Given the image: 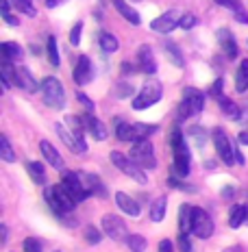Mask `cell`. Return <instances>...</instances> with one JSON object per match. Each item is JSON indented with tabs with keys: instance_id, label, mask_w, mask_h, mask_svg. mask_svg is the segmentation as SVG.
I'll use <instances>...</instances> for the list:
<instances>
[{
	"instance_id": "6da1fadb",
	"label": "cell",
	"mask_w": 248,
	"mask_h": 252,
	"mask_svg": "<svg viewBox=\"0 0 248 252\" xmlns=\"http://www.w3.org/2000/svg\"><path fill=\"white\" fill-rule=\"evenodd\" d=\"M44 198H46V202H48V207L52 209V213H55L57 218H61L63 222H68L66 215H70L76 207V200L70 196V191L63 185H52V187H46Z\"/></svg>"
},
{
	"instance_id": "7a4b0ae2",
	"label": "cell",
	"mask_w": 248,
	"mask_h": 252,
	"mask_svg": "<svg viewBox=\"0 0 248 252\" xmlns=\"http://www.w3.org/2000/svg\"><path fill=\"white\" fill-rule=\"evenodd\" d=\"M172 152H174V159H172V176L174 178H187L189 174V148L183 139L181 128H174L172 130V139H170Z\"/></svg>"
},
{
	"instance_id": "3957f363",
	"label": "cell",
	"mask_w": 248,
	"mask_h": 252,
	"mask_svg": "<svg viewBox=\"0 0 248 252\" xmlns=\"http://www.w3.org/2000/svg\"><path fill=\"white\" fill-rule=\"evenodd\" d=\"M157 130H159V126L146 124V122H137V124L118 122V126H115V137L120 141H144L152 133H157Z\"/></svg>"
},
{
	"instance_id": "277c9868",
	"label": "cell",
	"mask_w": 248,
	"mask_h": 252,
	"mask_svg": "<svg viewBox=\"0 0 248 252\" xmlns=\"http://www.w3.org/2000/svg\"><path fill=\"white\" fill-rule=\"evenodd\" d=\"M41 98H44V102L48 104L50 109H55V111H61L63 107H66V92H63V85L59 83V78L55 76H48L41 81Z\"/></svg>"
},
{
	"instance_id": "5b68a950",
	"label": "cell",
	"mask_w": 248,
	"mask_h": 252,
	"mask_svg": "<svg viewBox=\"0 0 248 252\" xmlns=\"http://www.w3.org/2000/svg\"><path fill=\"white\" fill-rule=\"evenodd\" d=\"M163 96V87L159 81H155V78H150V81H146L144 85H142L140 94L133 98V109L135 111H142V109H148L152 107L155 102H159Z\"/></svg>"
},
{
	"instance_id": "8992f818",
	"label": "cell",
	"mask_w": 248,
	"mask_h": 252,
	"mask_svg": "<svg viewBox=\"0 0 248 252\" xmlns=\"http://www.w3.org/2000/svg\"><path fill=\"white\" fill-rule=\"evenodd\" d=\"M205 107V96L203 92H198V89L194 87H185L183 89V100L178 104V120H185L187 115H196L203 111Z\"/></svg>"
},
{
	"instance_id": "52a82bcc",
	"label": "cell",
	"mask_w": 248,
	"mask_h": 252,
	"mask_svg": "<svg viewBox=\"0 0 248 252\" xmlns=\"http://www.w3.org/2000/svg\"><path fill=\"white\" fill-rule=\"evenodd\" d=\"M111 161H113V165L118 167V170H122L126 176L133 178V181H137L140 185H146V183H148V178H146V174H144V167L137 165L133 159H129V157L122 155V152L113 150L111 152Z\"/></svg>"
},
{
	"instance_id": "ba28073f",
	"label": "cell",
	"mask_w": 248,
	"mask_h": 252,
	"mask_svg": "<svg viewBox=\"0 0 248 252\" xmlns=\"http://www.w3.org/2000/svg\"><path fill=\"white\" fill-rule=\"evenodd\" d=\"M131 159H133L137 165L144 167V170H155V167H157L155 148H152V144L148 139L137 141L133 148H131Z\"/></svg>"
},
{
	"instance_id": "9c48e42d",
	"label": "cell",
	"mask_w": 248,
	"mask_h": 252,
	"mask_svg": "<svg viewBox=\"0 0 248 252\" xmlns=\"http://www.w3.org/2000/svg\"><path fill=\"white\" fill-rule=\"evenodd\" d=\"M192 233L198 239H209L213 235V220L200 207H192Z\"/></svg>"
},
{
	"instance_id": "30bf717a",
	"label": "cell",
	"mask_w": 248,
	"mask_h": 252,
	"mask_svg": "<svg viewBox=\"0 0 248 252\" xmlns=\"http://www.w3.org/2000/svg\"><path fill=\"white\" fill-rule=\"evenodd\" d=\"M55 130H57V135H59V139L74 152V155H83V152L87 150V144L81 133H74L72 128H68V126H63V124H55Z\"/></svg>"
},
{
	"instance_id": "8fae6325",
	"label": "cell",
	"mask_w": 248,
	"mask_h": 252,
	"mask_svg": "<svg viewBox=\"0 0 248 252\" xmlns=\"http://www.w3.org/2000/svg\"><path fill=\"white\" fill-rule=\"evenodd\" d=\"M213 144H215V150H218V157L224 161L226 165L237 163L235 148H233V144H231V139L226 137V133L222 128H213Z\"/></svg>"
},
{
	"instance_id": "7c38bea8",
	"label": "cell",
	"mask_w": 248,
	"mask_h": 252,
	"mask_svg": "<svg viewBox=\"0 0 248 252\" xmlns=\"http://www.w3.org/2000/svg\"><path fill=\"white\" fill-rule=\"evenodd\" d=\"M100 224H103L105 235H107V237H111L113 241H126V239H129L126 224L122 222V218H118V215H105Z\"/></svg>"
},
{
	"instance_id": "4fadbf2b",
	"label": "cell",
	"mask_w": 248,
	"mask_h": 252,
	"mask_svg": "<svg viewBox=\"0 0 248 252\" xmlns=\"http://www.w3.org/2000/svg\"><path fill=\"white\" fill-rule=\"evenodd\" d=\"M61 185L70 191V196L74 198L76 202H83L85 198H89V191L83 187L81 178H78V172H63L61 176Z\"/></svg>"
},
{
	"instance_id": "5bb4252c",
	"label": "cell",
	"mask_w": 248,
	"mask_h": 252,
	"mask_svg": "<svg viewBox=\"0 0 248 252\" xmlns=\"http://www.w3.org/2000/svg\"><path fill=\"white\" fill-rule=\"evenodd\" d=\"M177 26H181V13L174 9V11H166V13H161L159 18H155L152 20V24H150V29L155 31V33H163V35H168V33H172Z\"/></svg>"
},
{
	"instance_id": "9a60e30c",
	"label": "cell",
	"mask_w": 248,
	"mask_h": 252,
	"mask_svg": "<svg viewBox=\"0 0 248 252\" xmlns=\"http://www.w3.org/2000/svg\"><path fill=\"white\" fill-rule=\"evenodd\" d=\"M78 178H81L83 187L89 191V196H98V198H107V187L100 181V176L89 174V172H78Z\"/></svg>"
},
{
	"instance_id": "2e32d148",
	"label": "cell",
	"mask_w": 248,
	"mask_h": 252,
	"mask_svg": "<svg viewBox=\"0 0 248 252\" xmlns=\"http://www.w3.org/2000/svg\"><path fill=\"white\" fill-rule=\"evenodd\" d=\"M92 78H94L92 61H89L87 55H81L76 61V67H74V83L76 85H87Z\"/></svg>"
},
{
	"instance_id": "e0dca14e",
	"label": "cell",
	"mask_w": 248,
	"mask_h": 252,
	"mask_svg": "<svg viewBox=\"0 0 248 252\" xmlns=\"http://www.w3.org/2000/svg\"><path fill=\"white\" fill-rule=\"evenodd\" d=\"M115 204H118L120 211L126 213V215H131V218H137V215L142 213V204L137 200H133V198H131L129 193H124V191L115 193Z\"/></svg>"
},
{
	"instance_id": "ac0fdd59",
	"label": "cell",
	"mask_w": 248,
	"mask_h": 252,
	"mask_svg": "<svg viewBox=\"0 0 248 252\" xmlns=\"http://www.w3.org/2000/svg\"><path fill=\"white\" fill-rule=\"evenodd\" d=\"M137 63H140V70L144 72V74L152 76L157 72V61H155V57H152L150 46H140V50H137Z\"/></svg>"
},
{
	"instance_id": "d6986e66",
	"label": "cell",
	"mask_w": 248,
	"mask_h": 252,
	"mask_svg": "<svg viewBox=\"0 0 248 252\" xmlns=\"http://www.w3.org/2000/svg\"><path fill=\"white\" fill-rule=\"evenodd\" d=\"M15 85L20 89H24V92H29V94H35L37 89H41V85H37L35 76L31 74L26 67H15Z\"/></svg>"
},
{
	"instance_id": "ffe728a7",
	"label": "cell",
	"mask_w": 248,
	"mask_h": 252,
	"mask_svg": "<svg viewBox=\"0 0 248 252\" xmlns=\"http://www.w3.org/2000/svg\"><path fill=\"white\" fill-rule=\"evenodd\" d=\"M218 41H220V48L224 50L226 59H235L237 57V44L233 39V33L229 29H220L218 31Z\"/></svg>"
},
{
	"instance_id": "44dd1931",
	"label": "cell",
	"mask_w": 248,
	"mask_h": 252,
	"mask_svg": "<svg viewBox=\"0 0 248 252\" xmlns=\"http://www.w3.org/2000/svg\"><path fill=\"white\" fill-rule=\"evenodd\" d=\"M39 150H41V155H44V159L48 161L55 170H63V157L57 152V148L50 144V141H41Z\"/></svg>"
},
{
	"instance_id": "7402d4cb",
	"label": "cell",
	"mask_w": 248,
	"mask_h": 252,
	"mask_svg": "<svg viewBox=\"0 0 248 252\" xmlns=\"http://www.w3.org/2000/svg\"><path fill=\"white\" fill-rule=\"evenodd\" d=\"M85 126H87V130L92 133V137L94 139H98V141H103V139H107V126H105L103 122H100L98 118H94L92 113H87L85 115Z\"/></svg>"
},
{
	"instance_id": "603a6c76",
	"label": "cell",
	"mask_w": 248,
	"mask_h": 252,
	"mask_svg": "<svg viewBox=\"0 0 248 252\" xmlns=\"http://www.w3.org/2000/svg\"><path fill=\"white\" fill-rule=\"evenodd\" d=\"M111 2L115 4V9H118V13H122V18L126 20V22H131L133 26H137L142 22V15L135 11L133 7H129V4L124 2V0H111Z\"/></svg>"
},
{
	"instance_id": "cb8c5ba5",
	"label": "cell",
	"mask_w": 248,
	"mask_h": 252,
	"mask_svg": "<svg viewBox=\"0 0 248 252\" xmlns=\"http://www.w3.org/2000/svg\"><path fill=\"white\" fill-rule=\"evenodd\" d=\"M218 104H220V111H222V115H226L229 120H240L242 118V107H237V104L231 100V98H224L220 96L218 98Z\"/></svg>"
},
{
	"instance_id": "d4e9b609",
	"label": "cell",
	"mask_w": 248,
	"mask_h": 252,
	"mask_svg": "<svg viewBox=\"0 0 248 252\" xmlns=\"http://www.w3.org/2000/svg\"><path fill=\"white\" fill-rule=\"evenodd\" d=\"M246 215H248V207L244 204H233L231 207V215H229V226L231 228H237L246 222Z\"/></svg>"
},
{
	"instance_id": "484cf974",
	"label": "cell",
	"mask_w": 248,
	"mask_h": 252,
	"mask_svg": "<svg viewBox=\"0 0 248 252\" xmlns=\"http://www.w3.org/2000/svg\"><path fill=\"white\" fill-rule=\"evenodd\" d=\"M178 228H181L183 235L192 233V207L189 204H181V209H178Z\"/></svg>"
},
{
	"instance_id": "4316f807",
	"label": "cell",
	"mask_w": 248,
	"mask_h": 252,
	"mask_svg": "<svg viewBox=\"0 0 248 252\" xmlns=\"http://www.w3.org/2000/svg\"><path fill=\"white\" fill-rule=\"evenodd\" d=\"M235 89L240 94L248 92V61H242L240 67H237V74H235Z\"/></svg>"
},
{
	"instance_id": "83f0119b",
	"label": "cell",
	"mask_w": 248,
	"mask_h": 252,
	"mask_svg": "<svg viewBox=\"0 0 248 252\" xmlns=\"http://www.w3.org/2000/svg\"><path fill=\"white\" fill-rule=\"evenodd\" d=\"M11 78L15 81V67L11 65V61H2L0 65V81H2V92H7L11 85Z\"/></svg>"
},
{
	"instance_id": "f1b7e54d",
	"label": "cell",
	"mask_w": 248,
	"mask_h": 252,
	"mask_svg": "<svg viewBox=\"0 0 248 252\" xmlns=\"http://www.w3.org/2000/svg\"><path fill=\"white\" fill-rule=\"evenodd\" d=\"M0 52H2V61H13V59H18V57H22V48H20L18 44H13V41L0 44Z\"/></svg>"
},
{
	"instance_id": "f546056e",
	"label": "cell",
	"mask_w": 248,
	"mask_h": 252,
	"mask_svg": "<svg viewBox=\"0 0 248 252\" xmlns=\"http://www.w3.org/2000/svg\"><path fill=\"white\" fill-rule=\"evenodd\" d=\"M166 204H168L166 196H159L155 202H152V209H150V220L152 222H161V220L166 218Z\"/></svg>"
},
{
	"instance_id": "4dcf8cb0",
	"label": "cell",
	"mask_w": 248,
	"mask_h": 252,
	"mask_svg": "<svg viewBox=\"0 0 248 252\" xmlns=\"http://www.w3.org/2000/svg\"><path fill=\"white\" fill-rule=\"evenodd\" d=\"M26 172H29V176L33 178L37 185H44L46 183V172H44V167H41V163H37V161H29V163H26Z\"/></svg>"
},
{
	"instance_id": "1f68e13d",
	"label": "cell",
	"mask_w": 248,
	"mask_h": 252,
	"mask_svg": "<svg viewBox=\"0 0 248 252\" xmlns=\"http://www.w3.org/2000/svg\"><path fill=\"white\" fill-rule=\"evenodd\" d=\"M0 159L7 161V163H13L15 161V152L11 148V144H9L7 135H0Z\"/></svg>"
},
{
	"instance_id": "d6a6232c",
	"label": "cell",
	"mask_w": 248,
	"mask_h": 252,
	"mask_svg": "<svg viewBox=\"0 0 248 252\" xmlns=\"http://www.w3.org/2000/svg\"><path fill=\"white\" fill-rule=\"evenodd\" d=\"M100 48H103L105 52H115L120 48V41L111 33H103L100 35Z\"/></svg>"
},
{
	"instance_id": "836d02e7",
	"label": "cell",
	"mask_w": 248,
	"mask_h": 252,
	"mask_svg": "<svg viewBox=\"0 0 248 252\" xmlns=\"http://www.w3.org/2000/svg\"><path fill=\"white\" fill-rule=\"evenodd\" d=\"M166 52L170 55V61H172L177 67H183V65H185V59H183V55H181V50H178L177 44H172V41H166Z\"/></svg>"
},
{
	"instance_id": "e575fe53",
	"label": "cell",
	"mask_w": 248,
	"mask_h": 252,
	"mask_svg": "<svg viewBox=\"0 0 248 252\" xmlns=\"http://www.w3.org/2000/svg\"><path fill=\"white\" fill-rule=\"evenodd\" d=\"M11 2L18 11H22L24 15H29V18H35V15H37V9L33 7V0H11Z\"/></svg>"
},
{
	"instance_id": "d590c367",
	"label": "cell",
	"mask_w": 248,
	"mask_h": 252,
	"mask_svg": "<svg viewBox=\"0 0 248 252\" xmlns=\"http://www.w3.org/2000/svg\"><path fill=\"white\" fill-rule=\"evenodd\" d=\"M126 246H129L131 252H144L148 244H146V237H142V235H129Z\"/></svg>"
},
{
	"instance_id": "8d00e7d4",
	"label": "cell",
	"mask_w": 248,
	"mask_h": 252,
	"mask_svg": "<svg viewBox=\"0 0 248 252\" xmlns=\"http://www.w3.org/2000/svg\"><path fill=\"white\" fill-rule=\"evenodd\" d=\"M48 61L52 63V65H59V50H57V39L52 37H48Z\"/></svg>"
},
{
	"instance_id": "74e56055",
	"label": "cell",
	"mask_w": 248,
	"mask_h": 252,
	"mask_svg": "<svg viewBox=\"0 0 248 252\" xmlns=\"http://www.w3.org/2000/svg\"><path fill=\"white\" fill-rule=\"evenodd\" d=\"M85 239H87V244L96 246V244H100V239H103V233H100L96 226H87V230H85Z\"/></svg>"
},
{
	"instance_id": "f35d334b",
	"label": "cell",
	"mask_w": 248,
	"mask_h": 252,
	"mask_svg": "<svg viewBox=\"0 0 248 252\" xmlns=\"http://www.w3.org/2000/svg\"><path fill=\"white\" fill-rule=\"evenodd\" d=\"M192 139L196 141L198 148H203L205 141H207V135H205V130L200 128V126H192Z\"/></svg>"
},
{
	"instance_id": "ab89813d",
	"label": "cell",
	"mask_w": 248,
	"mask_h": 252,
	"mask_svg": "<svg viewBox=\"0 0 248 252\" xmlns=\"http://www.w3.org/2000/svg\"><path fill=\"white\" fill-rule=\"evenodd\" d=\"M81 33H83V22H76L74 26H72V31H70V44L72 46L81 44Z\"/></svg>"
},
{
	"instance_id": "60d3db41",
	"label": "cell",
	"mask_w": 248,
	"mask_h": 252,
	"mask_svg": "<svg viewBox=\"0 0 248 252\" xmlns=\"http://www.w3.org/2000/svg\"><path fill=\"white\" fill-rule=\"evenodd\" d=\"M22 248H24V252H41V244H39V239H35V237H26Z\"/></svg>"
},
{
	"instance_id": "b9f144b4",
	"label": "cell",
	"mask_w": 248,
	"mask_h": 252,
	"mask_svg": "<svg viewBox=\"0 0 248 252\" xmlns=\"http://www.w3.org/2000/svg\"><path fill=\"white\" fill-rule=\"evenodd\" d=\"M133 92H135V89L131 87L129 83H122V85H118V87H115V96H118V98H129Z\"/></svg>"
},
{
	"instance_id": "7bdbcfd3",
	"label": "cell",
	"mask_w": 248,
	"mask_h": 252,
	"mask_svg": "<svg viewBox=\"0 0 248 252\" xmlns=\"http://www.w3.org/2000/svg\"><path fill=\"white\" fill-rule=\"evenodd\" d=\"M222 87H224V81H222V78H215V83L209 87V96L220 98V96H222Z\"/></svg>"
},
{
	"instance_id": "ee69618b",
	"label": "cell",
	"mask_w": 248,
	"mask_h": 252,
	"mask_svg": "<svg viewBox=\"0 0 248 252\" xmlns=\"http://www.w3.org/2000/svg\"><path fill=\"white\" fill-rule=\"evenodd\" d=\"M196 26V15H192V13H185L181 18V29H185V31H189V29H194Z\"/></svg>"
},
{
	"instance_id": "f6af8a7d",
	"label": "cell",
	"mask_w": 248,
	"mask_h": 252,
	"mask_svg": "<svg viewBox=\"0 0 248 252\" xmlns=\"http://www.w3.org/2000/svg\"><path fill=\"white\" fill-rule=\"evenodd\" d=\"M178 248H181V252H192V241L187 235H178Z\"/></svg>"
},
{
	"instance_id": "bcb514c9",
	"label": "cell",
	"mask_w": 248,
	"mask_h": 252,
	"mask_svg": "<svg viewBox=\"0 0 248 252\" xmlns=\"http://www.w3.org/2000/svg\"><path fill=\"white\" fill-rule=\"evenodd\" d=\"M215 2H218L220 7H229L231 11H237V9H242L240 0H215Z\"/></svg>"
},
{
	"instance_id": "7dc6e473",
	"label": "cell",
	"mask_w": 248,
	"mask_h": 252,
	"mask_svg": "<svg viewBox=\"0 0 248 252\" xmlns=\"http://www.w3.org/2000/svg\"><path fill=\"white\" fill-rule=\"evenodd\" d=\"M78 100H81V104H85V107H87V111L89 113H92L94 111V102L92 100H89V98L85 96V94H83V92H78Z\"/></svg>"
},
{
	"instance_id": "c3c4849f",
	"label": "cell",
	"mask_w": 248,
	"mask_h": 252,
	"mask_svg": "<svg viewBox=\"0 0 248 252\" xmlns=\"http://www.w3.org/2000/svg\"><path fill=\"white\" fill-rule=\"evenodd\" d=\"M233 13H235L237 22H242V24H248V13L244 11V7H242V9H237V11H233Z\"/></svg>"
},
{
	"instance_id": "681fc988",
	"label": "cell",
	"mask_w": 248,
	"mask_h": 252,
	"mask_svg": "<svg viewBox=\"0 0 248 252\" xmlns=\"http://www.w3.org/2000/svg\"><path fill=\"white\" fill-rule=\"evenodd\" d=\"M159 252H174L172 241H170V239H163L161 244H159Z\"/></svg>"
},
{
	"instance_id": "f907efd6",
	"label": "cell",
	"mask_w": 248,
	"mask_h": 252,
	"mask_svg": "<svg viewBox=\"0 0 248 252\" xmlns=\"http://www.w3.org/2000/svg\"><path fill=\"white\" fill-rule=\"evenodd\" d=\"M2 18H4V22H7L9 26H18V24H20V22H18V18H13V15L9 13V11H7V13H2Z\"/></svg>"
},
{
	"instance_id": "816d5d0a",
	"label": "cell",
	"mask_w": 248,
	"mask_h": 252,
	"mask_svg": "<svg viewBox=\"0 0 248 252\" xmlns=\"http://www.w3.org/2000/svg\"><path fill=\"white\" fill-rule=\"evenodd\" d=\"M233 193H235L233 187H224V189H222V198H224V200H233V198H235Z\"/></svg>"
},
{
	"instance_id": "f5cc1de1",
	"label": "cell",
	"mask_w": 248,
	"mask_h": 252,
	"mask_svg": "<svg viewBox=\"0 0 248 252\" xmlns=\"http://www.w3.org/2000/svg\"><path fill=\"white\" fill-rule=\"evenodd\" d=\"M237 139H240V144H242V146H248V130H242L240 137H237Z\"/></svg>"
},
{
	"instance_id": "db71d44e",
	"label": "cell",
	"mask_w": 248,
	"mask_h": 252,
	"mask_svg": "<svg viewBox=\"0 0 248 252\" xmlns=\"http://www.w3.org/2000/svg\"><path fill=\"white\" fill-rule=\"evenodd\" d=\"M235 159H237V163H242V165H244V155H242V150L240 148H235Z\"/></svg>"
},
{
	"instance_id": "11a10c76",
	"label": "cell",
	"mask_w": 248,
	"mask_h": 252,
	"mask_svg": "<svg viewBox=\"0 0 248 252\" xmlns=\"http://www.w3.org/2000/svg\"><path fill=\"white\" fill-rule=\"evenodd\" d=\"M61 2H66V0H46V4H48L50 9H52V7H59Z\"/></svg>"
},
{
	"instance_id": "9f6ffc18",
	"label": "cell",
	"mask_w": 248,
	"mask_h": 252,
	"mask_svg": "<svg viewBox=\"0 0 248 252\" xmlns=\"http://www.w3.org/2000/svg\"><path fill=\"white\" fill-rule=\"evenodd\" d=\"M222 252H244V250H242V246H231V248H226Z\"/></svg>"
},
{
	"instance_id": "6f0895ef",
	"label": "cell",
	"mask_w": 248,
	"mask_h": 252,
	"mask_svg": "<svg viewBox=\"0 0 248 252\" xmlns=\"http://www.w3.org/2000/svg\"><path fill=\"white\" fill-rule=\"evenodd\" d=\"M0 230H2V244H7V226L2 224V226H0Z\"/></svg>"
},
{
	"instance_id": "680465c9",
	"label": "cell",
	"mask_w": 248,
	"mask_h": 252,
	"mask_svg": "<svg viewBox=\"0 0 248 252\" xmlns=\"http://www.w3.org/2000/svg\"><path fill=\"white\" fill-rule=\"evenodd\" d=\"M133 2H142V0H133Z\"/></svg>"
},
{
	"instance_id": "91938a15",
	"label": "cell",
	"mask_w": 248,
	"mask_h": 252,
	"mask_svg": "<svg viewBox=\"0 0 248 252\" xmlns=\"http://www.w3.org/2000/svg\"><path fill=\"white\" fill-rule=\"evenodd\" d=\"M246 224H248V215H246Z\"/></svg>"
},
{
	"instance_id": "94428289",
	"label": "cell",
	"mask_w": 248,
	"mask_h": 252,
	"mask_svg": "<svg viewBox=\"0 0 248 252\" xmlns=\"http://www.w3.org/2000/svg\"><path fill=\"white\" fill-rule=\"evenodd\" d=\"M55 252H59V250H55Z\"/></svg>"
}]
</instances>
